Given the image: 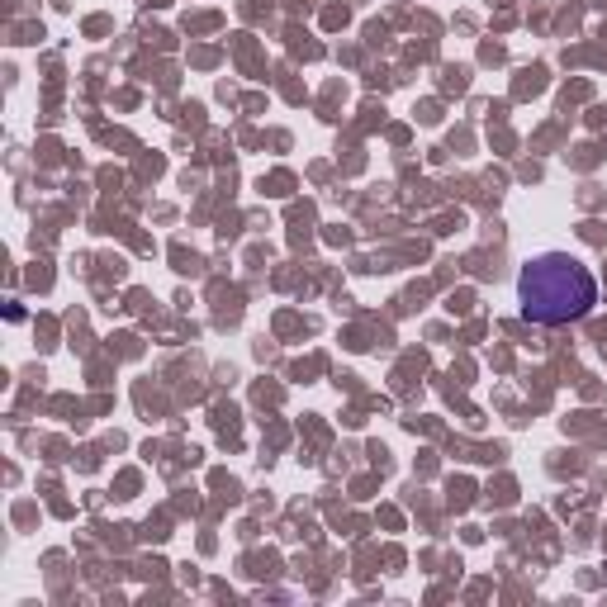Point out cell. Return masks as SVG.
Segmentation results:
<instances>
[{"instance_id":"obj_1","label":"cell","mask_w":607,"mask_h":607,"mask_svg":"<svg viewBox=\"0 0 607 607\" xmlns=\"http://www.w3.org/2000/svg\"><path fill=\"white\" fill-rule=\"evenodd\" d=\"M598 304V276L574 252H536L517 271V309L527 323L565 328L589 318Z\"/></svg>"}]
</instances>
